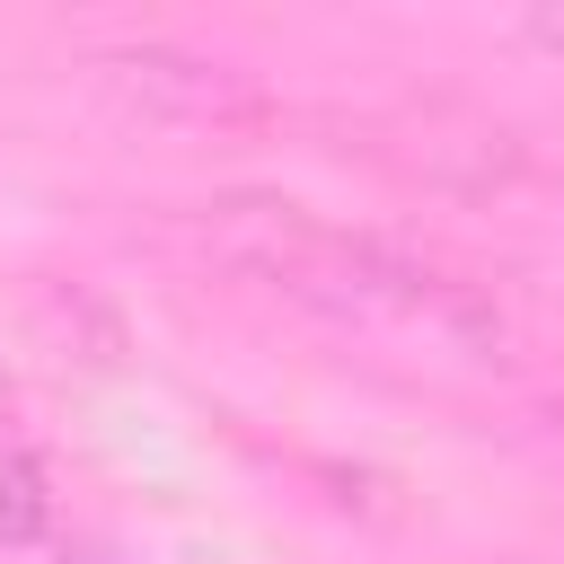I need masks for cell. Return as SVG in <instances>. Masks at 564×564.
Instances as JSON below:
<instances>
[{"label":"cell","instance_id":"obj_1","mask_svg":"<svg viewBox=\"0 0 564 564\" xmlns=\"http://www.w3.org/2000/svg\"><path fill=\"white\" fill-rule=\"evenodd\" d=\"M203 247L326 317H432L467 344H502V326L485 317V300L467 282H441L432 264L397 256L388 238H352V229H326L308 220L300 203H273V194H229L212 203L203 220Z\"/></svg>","mask_w":564,"mask_h":564},{"label":"cell","instance_id":"obj_2","mask_svg":"<svg viewBox=\"0 0 564 564\" xmlns=\"http://www.w3.org/2000/svg\"><path fill=\"white\" fill-rule=\"evenodd\" d=\"M106 88L159 123H256L264 115V88L212 53H185V44H115L97 53Z\"/></svg>","mask_w":564,"mask_h":564},{"label":"cell","instance_id":"obj_3","mask_svg":"<svg viewBox=\"0 0 564 564\" xmlns=\"http://www.w3.org/2000/svg\"><path fill=\"white\" fill-rule=\"evenodd\" d=\"M53 529V476L26 441L0 432V546H35Z\"/></svg>","mask_w":564,"mask_h":564},{"label":"cell","instance_id":"obj_4","mask_svg":"<svg viewBox=\"0 0 564 564\" xmlns=\"http://www.w3.org/2000/svg\"><path fill=\"white\" fill-rule=\"evenodd\" d=\"M538 44H555V53H564V18H538Z\"/></svg>","mask_w":564,"mask_h":564},{"label":"cell","instance_id":"obj_5","mask_svg":"<svg viewBox=\"0 0 564 564\" xmlns=\"http://www.w3.org/2000/svg\"><path fill=\"white\" fill-rule=\"evenodd\" d=\"M62 564H106V555H62Z\"/></svg>","mask_w":564,"mask_h":564},{"label":"cell","instance_id":"obj_6","mask_svg":"<svg viewBox=\"0 0 564 564\" xmlns=\"http://www.w3.org/2000/svg\"><path fill=\"white\" fill-rule=\"evenodd\" d=\"M555 423H564V414H555Z\"/></svg>","mask_w":564,"mask_h":564}]
</instances>
